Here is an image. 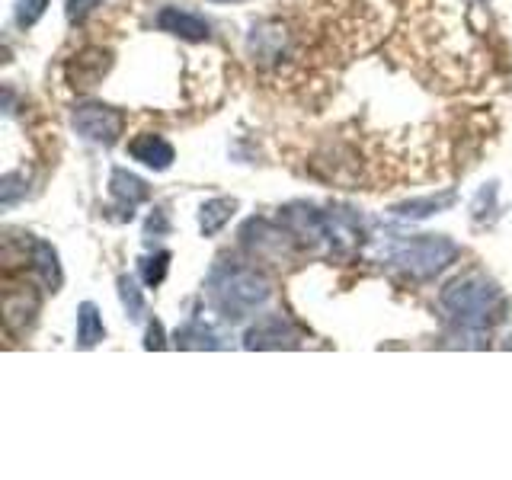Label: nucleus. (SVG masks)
Wrapping results in <instances>:
<instances>
[{"mask_svg":"<svg viewBox=\"0 0 512 480\" xmlns=\"http://www.w3.org/2000/svg\"><path fill=\"white\" fill-rule=\"evenodd\" d=\"M442 311L464 330H490L506 317V295L493 279L471 272L455 282H448L439 295Z\"/></svg>","mask_w":512,"mask_h":480,"instance_id":"f257e3e1","label":"nucleus"},{"mask_svg":"<svg viewBox=\"0 0 512 480\" xmlns=\"http://www.w3.org/2000/svg\"><path fill=\"white\" fill-rule=\"evenodd\" d=\"M272 295V285L263 272L247 266H224L212 276V298L231 320H240L263 308Z\"/></svg>","mask_w":512,"mask_h":480,"instance_id":"f03ea898","label":"nucleus"},{"mask_svg":"<svg viewBox=\"0 0 512 480\" xmlns=\"http://www.w3.org/2000/svg\"><path fill=\"white\" fill-rule=\"evenodd\" d=\"M458 244L448 240L442 234H423V237H413L397 244L391 250V266L400 272V276L416 279V282H426L432 276H439L445 266H452L458 260Z\"/></svg>","mask_w":512,"mask_h":480,"instance_id":"7ed1b4c3","label":"nucleus"},{"mask_svg":"<svg viewBox=\"0 0 512 480\" xmlns=\"http://www.w3.org/2000/svg\"><path fill=\"white\" fill-rule=\"evenodd\" d=\"M71 125L80 138L112 148L125 132V116L116 106H106V103H80L71 116Z\"/></svg>","mask_w":512,"mask_h":480,"instance_id":"20e7f679","label":"nucleus"},{"mask_svg":"<svg viewBox=\"0 0 512 480\" xmlns=\"http://www.w3.org/2000/svg\"><path fill=\"white\" fill-rule=\"evenodd\" d=\"M244 346L247 349H295L301 346V333L298 327L288 324L285 317H266L247 330Z\"/></svg>","mask_w":512,"mask_h":480,"instance_id":"39448f33","label":"nucleus"},{"mask_svg":"<svg viewBox=\"0 0 512 480\" xmlns=\"http://www.w3.org/2000/svg\"><path fill=\"white\" fill-rule=\"evenodd\" d=\"M157 29L170 32V36H180L186 42H205L212 36V26H208L202 16L180 10V7H164L157 13Z\"/></svg>","mask_w":512,"mask_h":480,"instance_id":"423d86ee","label":"nucleus"},{"mask_svg":"<svg viewBox=\"0 0 512 480\" xmlns=\"http://www.w3.org/2000/svg\"><path fill=\"white\" fill-rule=\"evenodd\" d=\"M39 314V295L32 292L29 285H7L4 292V320L7 327L16 330H26L32 320Z\"/></svg>","mask_w":512,"mask_h":480,"instance_id":"0eeeda50","label":"nucleus"},{"mask_svg":"<svg viewBox=\"0 0 512 480\" xmlns=\"http://www.w3.org/2000/svg\"><path fill=\"white\" fill-rule=\"evenodd\" d=\"M109 192H112V199H116L122 218H128V221L135 218V208L151 196L148 183L138 180V176H135V173H128V170H112Z\"/></svg>","mask_w":512,"mask_h":480,"instance_id":"6e6552de","label":"nucleus"},{"mask_svg":"<svg viewBox=\"0 0 512 480\" xmlns=\"http://www.w3.org/2000/svg\"><path fill=\"white\" fill-rule=\"evenodd\" d=\"M109 64H112L109 52H103V48H87V52L74 55V61L68 64V80L74 87H93L103 80Z\"/></svg>","mask_w":512,"mask_h":480,"instance_id":"1a4fd4ad","label":"nucleus"},{"mask_svg":"<svg viewBox=\"0 0 512 480\" xmlns=\"http://www.w3.org/2000/svg\"><path fill=\"white\" fill-rule=\"evenodd\" d=\"M128 154H132V157L138 160V164L151 167V170H167V167L173 164V157H176L173 144H170L167 138L154 135V132L138 135L132 144H128Z\"/></svg>","mask_w":512,"mask_h":480,"instance_id":"9d476101","label":"nucleus"},{"mask_svg":"<svg viewBox=\"0 0 512 480\" xmlns=\"http://www.w3.org/2000/svg\"><path fill=\"white\" fill-rule=\"evenodd\" d=\"M106 336V327H103V317L96 311L93 301H84L77 311V346L80 349H93Z\"/></svg>","mask_w":512,"mask_h":480,"instance_id":"9b49d317","label":"nucleus"},{"mask_svg":"<svg viewBox=\"0 0 512 480\" xmlns=\"http://www.w3.org/2000/svg\"><path fill=\"white\" fill-rule=\"evenodd\" d=\"M237 212V199H212V202H205L202 205V212H199V228L205 237H215L224 224H228Z\"/></svg>","mask_w":512,"mask_h":480,"instance_id":"f8f14e48","label":"nucleus"},{"mask_svg":"<svg viewBox=\"0 0 512 480\" xmlns=\"http://www.w3.org/2000/svg\"><path fill=\"white\" fill-rule=\"evenodd\" d=\"M455 205V192H442V196H426V199H410V202H400L394 205L391 212L397 218H429L442 212V208Z\"/></svg>","mask_w":512,"mask_h":480,"instance_id":"ddd939ff","label":"nucleus"},{"mask_svg":"<svg viewBox=\"0 0 512 480\" xmlns=\"http://www.w3.org/2000/svg\"><path fill=\"white\" fill-rule=\"evenodd\" d=\"M32 263H36V272L42 276V282L52 288V292H58V285H61V266H58L55 247L45 244V240H36V244H32Z\"/></svg>","mask_w":512,"mask_h":480,"instance_id":"4468645a","label":"nucleus"},{"mask_svg":"<svg viewBox=\"0 0 512 480\" xmlns=\"http://www.w3.org/2000/svg\"><path fill=\"white\" fill-rule=\"evenodd\" d=\"M176 346H183V349H221V336L215 330H208L202 324H186L183 330H176Z\"/></svg>","mask_w":512,"mask_h":480,"instance_id":"2eb2a0df","label":"nucleus"},{"mask_svg":"<svg viewBox=\"0 0 512 480\" xmlns=\"http://www.w3.org/2000/svg\"><path fill=\"white\" fill-rule=\"evenodd\" d=\"M167 269H170V253L167 250H160L154 256H144V260H141V279H144V285L157 288L160 282H164Z\"/></svg>","mask_w":512,"mask_h":480,"instance_id":"dca6fc26","label":"nucleus"},{"mask_svg":"<svg viewBox=\"0 0 512 480\" xmlns=\"http://www.w3.org/2000/svg\"><path fill=\"white\" fill-rule=\"evenodd\" d=\"M119 298H122V304H125L128 317H132V320H141V314H144V298H141V288L135 285V279H128V276L119 279Z\"/></svg>","mask_w":512,"mask_h":480,"instance_id":"f3484780","label":"nucleus"},{"mask_svg":"<svg viewBox=\"0 0 512 480\" xmlns=\"http://www.w3.org/2000/svg\"><path fill=\"white\" fill-rule=\"evenodd\" d=\"M20 196H26V170L7 173L4 180H0V205L10 208V205H16Z\"/></svg>","mask_w":512,"mask_h":480,"instance_id":"a211bd4d","label":"nucleus"},{"mask_svg":"<svg viewBox=\"0 0 512 480\" xmlns=\"http://www.w3.org/2000/svg\"><path fill=\"white\" fill-rule=\"evenodd\" d=\"M45 7H48V0H16V26L20 29L36 26L45 16Z\"/></svg>","mask_w":512,"mask_h":480,"instance_id":"6ab92c4d","label":"nucleus"},{"mask_svg":"<svg viewBox=\"0 0 512 480\" xmlns=\"http://www.w3.org/2000/svg\"><path fill=\"white\" fill-rule=\"evenodd\" d=\"M106 0H68V7H64V13H68V20L71 23H84L87 16L96 10V7H103Z\"/></svg>","mask_w":512,"mask_h":480,"instance_id":"aec40b11","label":"nucleus"},{"mask_svg":"<svg viewBox=\"0 0 512 480\" xmlns=\"http://www.w3.org/2000/svg\"><path fill=\"white\" fill-rule=\"evenodd\" d=\"M144 346H148V349H164V330H160L157 320L148 327V343H144Z\"/></svg>","mask_w":512,"mask_h":480,"instance_id":"412c9836","label":"nucleus"},{"mask_svg":"<svg viewBox=\"0 0 512 480\" xmlns=\"http://www.w3.org/2000/svg\"><path fill=\"white\" fill-rule=\"evenodd\" d=\"M212 4H244V0H212Z\"/></svg>","mask_w":512,"mask_h":480,"instance_id":"4be33fe9","label":"nucleus"},{"mask_svg":"<svg viewBox=\"0 0 512 480\" xmlns=\"http://www.w3.org/2000/svg\"><path fill=\"white\" fill-rule=\"evenodd\" d=\"M509 346H512V340H509Z\"/></svg>","mask_w":512,"mask_h":480,"instance_id":"5701e85b","label":"nucleus"}]
</instances>
